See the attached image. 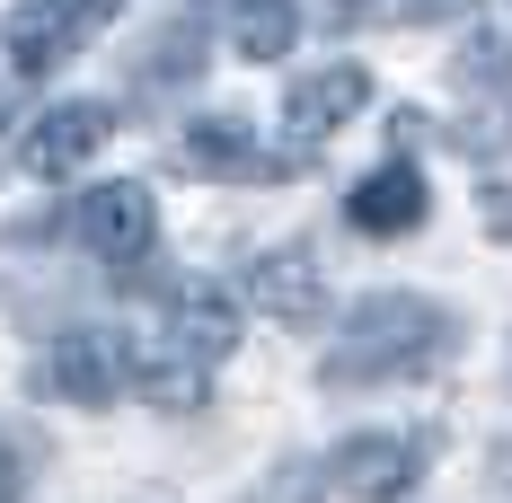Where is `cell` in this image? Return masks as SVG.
I'll return each instance as SVG.
<instances>
[{"label":"cell","instance_id":"cell-1","mask_svg":"<svg viewBox=\"0 0 512 503\" xmlns=\"http://www.w3.org/2000/svg\"><path fill=\"white\" fill-rule=\"evenodd\" d=\"M460 345V318L442 301H415V292H371L345 309V336L327 345L318 380L327 389H371V380H415L433 362H451Z\"/></svg>","mask_w":512,"mask_h":503},{"label":"cell","instance_id":"cell-2","mask_svg":"<svg viewBox=\"0 0 512 503\" xmlns=\"http://www.w3.org/2000/svg\"><path fill=\"white\" fill-rule=\"evenodd\" d=\"M177 168H186V177H212V186H274L292 159L265 151L256 124H239V115H195V124L177 133Z\"/></svg>","mask_w":512,"mask_h":503},{"label":"cell","instance_id":"cell-3","mask_svg":"<svg viewBox=\"0 0 512 503\" xmlns=\"http://www.w3.org/2000/svg\"><path fill=\"white\" fill-rule=\"evenodd\" d=\"M133 380V353L124 336H106V327H62L45 353V389L62 406H115V389Z\"/></svg>","mask_w":512,"mask_h":503},{"label":"cell","instance_id":"cell-4","mask_svg":"<svg viewBox=\"0 0 512 503\" xmlns=\"http://www.w3.org/2000/svg\"><path fill=\"white\" fill-rule=\"evenodd\" d=\"M71 230H80V248L106 256V265H142L159 239V203L151 186H89L80 212H71Z\"/></svg>","mask_w":512,"mask_h":503},{"label":"cell","instance_id":"cell-5","mask_svg":"<svg viewBox=\"0 0 512 503\" xmlns=\"http://www.w3.org/2000/svg\"><path fill=\"white\" fill-rule=\"evenodd\" d=\"M327 477H336L354 503H398L415 477H424V442H398V433H354V442H336Z\"/></svg>","mask_w":512,"mask_h":503},{"label":"cell","instance_id":"cell-6","mask_svg":"<svg viewBox=\"0 0 512 503\" xmlns=\"http://www.w3.org/2000/svg\"><path fill=\"white\" fill-rule=\"evenodd\" d=\"M362 106H371V71H362V62H336V71H309L301 89L283 98V124H292V142H301V151H318L327 133H345V124H354Z\"/></svg>","mask_w":512,"mask_h":503},{"label":"cell","instance_id":"cell-7","mask_svg":"<svg viewBox=\"0 0 512 503\" xmlns=\"http://www.w3.org/2000/svg\"><path fill=\"white\" fill-rule=\"evenodd\" d=\"M239 292H248L265 318H283V327H309L318 309H327V274H318V256L309 248H265L239 274Z\"/></svg>","mask_w":512,"mask_h":503},{"label":"cell","instance_id":"cell-8","mask_svg":"<svg viewBox=\"0 0 512 503\" xmlns=\"http://www.w3.org/2000/svg\"><path fill=\"white\" fill-rule=\"evenodd\" d=\"M106 133H115V115L89 106V98L45 106V115H36V133H27V168H36V177H71V168H89V159L106 151Z\"/></svg>","mask_w":512,"mask_h":503},{"label":"cell","instance_id":"cell-9","mask_svg":"<svg viewBox=\"0 0 512 503\" xmlns=\"http://www.w3.org/2000/svg\"><path fill=\"white\" fill-rule=\"evenodd\" d=\"M345 221L371 230V239H398L424 221V177H415V159H389V168H371L354 195H345Z\"/></svg>","mask_w":512,"mask_h":503},{"label":"cell","instance_id":"cell-10","mask_svg":"<svg viewBox=\"0 0 512 503\" xmlns=\"http://www.w3.org/2000/svg\"><path fill=\"white\" fill-rule=\"evenodd\" d=\"M230 345H239V301L230 292H177V309H168V353H186V362H230Z\"/></svg>","mask_w":512,"mask_h":503},{"label":"cell","instance_id":"cell-11","mask_svg":"<svg viewBox=\"0 0 512 503\" xmlns=\"http://www.w3.org/2000/svg\"><path fill=\"white\" fill-rule=\"evenodd\" d=\"M221 18H230V53L239 62H274L301 36V9L292 0H221Z\"/></svg>","mask_w":512,"mask_h":503},{"label":"cell","instance_id":"cell-12","mask_svg":"<svg viewBox=\"0 0 512 503\" xmlns=\"http://www.w3.org/2000/svg\"><path fill=\"white\" fill-rule=\"evenodd\" d=\"M0 36H9V62H18L27 80H36V71H53V62H71V18H62L53 0H27Z\"/></svg>","mask_w":512,"mask_h":503},{"label":"cell","instance_id":"cell-13","mask_svg":"<svg viewBox=\"0 0 512 503\" xmlns=\"http://www.w3.org/2000/svg\"><path fill=\"white\" fill-rule=\"evenodd\" d=\"M133 380H142V398H151L159 415H195V406H204V362H186V353H142Z\"/></svg>","mask_w":512,"mask_h":503},{"label":"cell","instance_id":"cell-14","mask_svg":"<svg viewBox=\"0 0 512 503\" xmlns=\"http://www.w3.org/2000/svg\"><path fill=\"white\" fill-rule=\"evenodd\" d=\"M195 62H204V53H195V18H168L159 45H151V80H177V71L195 80Z\"/></svg>","mask_w":512,"mask_h":503},{"label":"cell","instance_id":"cell-15","mask_svg":"<svg viewBox=\"0 0 512 503\" xmlns=\"http://www.w3.org/2000/svg\"><path fill=\"white\" fill-rule=\"evenodd\" d=\"M460 80H468V89H512V45H504V36H486V45H468Z\"/></svg>","mask_w":512,"mask_h":503},{"label":"cell","instance_id":"cell-16","mask_svg":"<svg viewBox=\"0 0 512 503\" xmlns=\"http://www.w3.org/2000/svg\"><path fill=\"white\" fill-rule=\"evenodd\" d=\"M53 9L71 18V36H89V27H106V18H115L124 0H53Z\"/></svg>","mask_w":512,"mask_h":503},{"label":"cell","instance_id":"cell-17","mask_svg":"<svg viewBox=\"0 0 512 503\" xmlns=\"http://www.w3.org/2000/svg\"><path fill=\"white\" fill-rule=\"evenodd\" d=\"M477 212H486V230L512 248V186H486V195H477Z\"/></svg>","mask_w":512,"mask_h":503},{"label":"cell","instance_id":"cell-18","mask_svg":"<svg viewBox=\"0 0 512 503\" xmlns=\"http://www.w3.org/2000/svg\"><path fill=\"white\" fill-rule=\"evenodd\" d=\"M309 495H318V486H309V468H283V477H274L265 495H248V503H309Z\"/></svg>","mask_w":512,"mask_h":503},{"label":"cell","instance_id":"cell-19","mask_svg":"<svg viewBox=\"0 0 512 503\" xmlns=\"http://www.w3.org/2000/svg\"><path fill=\"white\" fill-rule=\"evenodd\" d=\"M336 9H362V0H336Z\"/></svg>","mask_w":512,"mask_h":503}]
</instances>
